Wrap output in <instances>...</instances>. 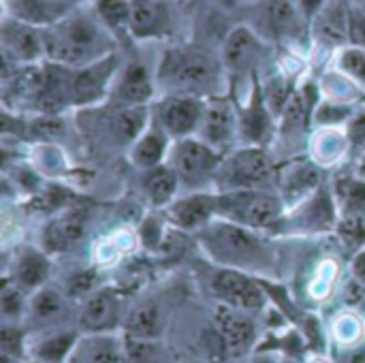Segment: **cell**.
Wrapping results in <instances>:
<instances>
[{
	"instance_id": "1",
	"label": "cell",
	"mask_w": 365,
	"mask_h": 363,
	"mask_svg": "<svg viewBox=\"0 0 365 363\" xmlns=\"http://www.w3.org/2000/svg\"><path fill=\"white\" fill-rule=\"evenodd\" d=\"M160 94H184L214 98L227 94L229 75L220 53L195 43H173L165 47L154 66Z\"/></svg>"
},
{
	"instance_id": "2",
	"label": "cell",
	"mask_w": 365,
	"mask_h": 363,
	"mask_svg": "<svg viewBox=\"0 0 365 363\" xmlns=\"http://www.w3.org/2000/svg\"><path fill=\"white\" fill-rule=\"evenodd\" d=\"M47 62L79 68L118 51L120 41L107 30L90 2L77 4L62 19L43 28Z\"/></svg>"
},
{
	"instance_id": "3",
	"label": "cell",
	"mask_w": 365,
	"mask_h": 363,
	"mask_svg": "<svg viewBox=\"0 0 365 363\" xmlns=\"http://www.w3.org/2000/svg\"><path fill=\"white\" fill-rule=\"evenodd\" d=\"M195 237L218 267H231L246 274H267L274 270L276 252L261 231L214 218Z\"/></svg>"
},
{
	"instance_id": "4",
	"label": "cell",
	"mask_w": 365,
	"mask_h": 363,
	"mask_svg": "<svg viewBox=\"0 0 365 363\" xmlns=\"http://www.w3.org/2000/svg\"><path fill=\"white\" fill-rule=\"evenodd\" d=\"M287 210L289 208L276 188L218 193V218L237 223L261 233L282 227Z\"/></svg>"
},
{
	"instance_id": "5",
	"label": "cell",
	"mask_w": 365,
	"mask_h": 363,
	"mask_svg": "<svg viewBox=\"0 0 365 363\" xmlns=\"http://www.w3.org/2000/svg\"><path fill=\"white\" fill-rule=\"evenodd\" d=\"M278 167L265 145H237L227 152L216 178V193L276 188Z\"/></svg>"
},
{
	"instance_id": "6",
	"label": "cell",
	"mask_w": 365,
	"mask_h": 363,
	"mask_svg": "<svg viewBox=\"0 0 365 363\" xmlns=\"http://www.w3.org/2000/svg\"><path fill=\"white\" fill-rule=\"evenodd\" d=\"M225 154L205 143L201 137L175 139L169 150L167 163L180 178L182 193L186 190H216V178Z\"/></svg>"
},
{
	"instance_id": "7",
	"label": "cell",
	"mask_w": 365,
	"mask_h": 363,
	"mask_svg": "<svg viewBox=\"0 0 365 363\" xmlns=\"http://www.w3.org/2000/svg\"><path fill=\"white\" fill-rule=\"evenodd\" d=\"M269 49L272 43L252 24L233 26L220 47V58L227 68L229 81L240 77L257 79V73L265 64Z\"/></svg>"
},
{
	"instance_id": "8",
	"label": "cell",
	"mask_w": 365,
	"mask_h": 363,
	"mask_svg": "<svg viewBox=\"0 0 365 363\" xmlns=\"http://www.w3.org/2000/svg\"><path fill=\"white\" fill-rule=\"evenodd\" d=\"M0 51H2V75H9L24 66H34V64L45 62L47 53H45L43 28L2 15Z\"/></svg>"
},
{
	"instance_id": "9",
	"label": "cell",
	"mask_w": 365,
	"mask_h": 363,
	"mask_svg": "<svg viewBox=\"0 0 365 363\" xmlns=\"http://www.w3.org/2000/svg\"><path fill=\"white\" fill-rule=\"evenodd\" d=\"M120 53H111L98 62L71 68V96L73 109H90L109 101L115 75L120 71Z\"/></svg>"
},
{
	"instance_id": "10",
	"label": "cell",
	"mask_w": 365,
	"mask_h": 363,
	"mask_svg": "<svg viewBox=\"0 0 365 363\" xmlns=\"http://www.w3.org/2000/svg\"><path fill=\"white\" fill-rule=\"evenodd\" d=\"M203 109L205 98L184 94H160L150 105L152 122L158 124L173 141L197 135Z\"/></svg>"
},
{
	"instance_id": "11",
	"label": "cell",
	"mask_w": 365,
	"mask_h": 363,
	"mask_svg": "<svg viewBox=\"0 0 365 363\" xmlns=\"http://www.w3.org/2000/svg\"><path fill=\"white\" fill-rule=\"evenodd\" d=\"M124 300L120 291L111 287H98L90 295H86L77 310H75V323L81 334H115L120 325H124L126 315Z\"/></svg>"
},
{
	"instance_id": "12",
	"label": "cell",
	"mask_w": 365,
	"mask_h": 363,
	"mask_svg": "<svg viewBox=\"0 0 365 363\" xmlns=\"http://www.w3.org/2000/svg\"><path fill=\"white\" fill-rule=\"evenodd\" d=\"M212 293L216 295L218 304L244 310V312H261L267 304V293L261 280L252 278V274L218 267L210 280Z\"/></svg>"
},
{
	"instance_id": "13",
	"label": "cell",
	"mask_w": 365,
	"mask_h": 363,
	"mask_svg": "<svg viewBox=\"0 0 365 363\" xmlns=\"http://www.w3.org/2000/svg\"><path fill=\"white\" fill-rule=\"evenodd\" d=\"M197 137L222 154L240 145V111L227 94L205 101Z\"/></svg>"
},
{
	"instance_id": "14",
	"label": "cell",
	"mask_w": 365,
	"mask_h": 363,
	"mask_svg": "<svg viewBox=\"0 0 365 363\" xmlns=\"http://www.w3.org/2000/svg\"><path fill=\"white\" fill-rule=\"evenodd\" d=\"M163 212L173 229L197 235L214 218H218V193L216 190L180 193Z\"/></svg>"
},
{
	"instance_id": "15",
	"label": "cell",
	"mask_w": 365,
	"mask_h": 363,
	"mask_svg": "<svg viewBox=\"0 0 365 363\" xmlns=\"http://www.w3.org/2000/svg\"><path fill=\"white\" fill-rule=\"evenodd\" d=\"M269 43L310 39V24L297 9L295 0H263L259 9V24L255 26Z\"/></svg>"
},
{
	"instance_id": "16",
	"label": "cell",
	"mask_w": 365,
	"mask_h": 363,
	"mask_svg": "<svg viewBox=\"0 0 365 363\" xmlns=\"http://www.w3.org/2000/svg\"><path fill=\"white\" fill-rule=\"evenodd\" d=\"M240 111V145H265L278 133V118L269 109L259 77L250 86V94L237 105Z\"/></svg>"
},
{
	"instance_id": "17",
	"label": "cell",
	"mask_w": 365,
	"mask_h": 363,
	"mask_svg": "<svg viewBox=\"0 0 365 363\" xmlns=\"http://www.w3.org/2000/svg\"><path fill=\"white\" fill-rule=\"evenodd\" d=\"M158 96L156 77L150 66L137 58L120 64L109 101L124 107H150Z\"/></svg>"
},
{
	"instance_id": "18",
	"label": "cell",
	"mask_w": 365,
	"mask_h": 363,
	"mask_svg": "<svg viewBox=\"0 0 365 363\" xmlns=\"http://www.w3.org/2000/svg\"><path fill=\"white\" fill-rule=\"evenodd\" d=\"M214 323L220 336V344L229 357H244L252 351L257 342V323L252 312L218 304Z\"/></svg>"
},
{
	"instance_id": "19",
	"label": "cell",
	"mask_w": 365,
	"mask_h": 363,
	"mask_svg": "<svg viewBox=\"0 0 365 363\" xmlns=\"http://www.w3.org/2000/svg\"><path fill=\"white\" fill-rule=\"evenodd\" d=\"M323 101V90L314 79H304L297 83L291 101L278 118V133L297 137L306 135L310 126H314L317 107Z\"/></svg>"
},
{
	"instance_id": "20",
	"label": "cell",
	"mask_w": 365,
	"mask_h": 363,
	"mask_svg": "<svg viewBox=\"0 0 365 363\" xmlns=\"http://www.w3.org/2000/svg\"><path fill=\"white\" fill-rule=\"evenodd\" d=\"M71 302L73 300L66 295V291L45 285L38 291L30 293L28 312L24 321L34 325L36 332L60 329L71 319Z\"/></svg>"
},
{
	"instance_id": "21",
	"label": "cell",
	"mask_w": 365,
	"mask_h": 363,
	"mask_svg": "<svg viewBox=\"0 0 365 363\" xmlns=\"http://www.w3.org/2000/svg\"><path fill=\"white\" fill-rule=\"evenodd\" d=\"M173 0H133L130 39L163 41L173 32Z\"/></svg>"
},
{
	"instance_id": "22",
	"label": "cell",
	"mask_w": 365,
	"mask_h": 363,
	"mask_svg": "<svg viewBox=\"0 0 365 363\" xmlns=\"http://www.w3.org/2000/svg\"><path fill=\"white\" fill-rule=\"evenodd\" d=\"M353 0H327L310 21V39L325 49L338 51L349 45V15Z\"/></svg>"
},
{
	"instance_id": "23",
	"label": "cell",
	"mask_w": 365,
	"mask_h": 363,
	"mask_svg": "<svg viewBox=\"0 0 365 363\" xmlns=\"http://www.w3.org/2000/svg\"><path fill=\"white\" fill-rule=\"evenodd\" d=\"M323 186L321 178V165L314 160H295L287 167L278 169V182L276 190L284 199L287 208H293L308 199L312 193H317Z\"/></svg>"
},
{
	"instance_id": "24",
	"label": "cell",
	"mask_w": 365,
	"mask_h": 363,
	"mask_svg": "<svg viewBox=\"0 0 365 363\" xmlns=\"http://www.w3.org/2000/svg\"><path fill=\"white\" fill-rule=\"evenodd\" d=\"M287 212H293V223L306 231H329L338 227L340 220L336 195L325 184L302 203L289 208Z\"/></svg>"
},
{
	"instance_id": "25",
	"label": "cell",
	"mask_w": 365,
	"mask_h": 363,
	"mask_svg": "<svg viewBox=\"0 0 365 363\" xmlns=\"http://www.w3.org/2000/svg\"><path fill=\"white\" fill-rule=\"evenodd\" d=\"M90 216L92 214L86 208H71L62 212L58 218H53L43 233L45 250L62 252L81 244L90 229Z\"/></svg>"
},
{
	"instance_id": "26",
	"label": "cell",
	"mask_w": 365,
	"mask_h": 363,
	"mask_svg": "<svg viewBox=\"0 0 365 363\" xmlns=\"http://www.w3.org/2000/svg\"><path fill=\"white\" fill-rule=\"evenodd\" d=\"M171 143L173 139L158 124L150 120V124L139 133V137L126 150V156L137 171H148L167 163Z\"/></svg>"
},
{
	"instance_id": "27",
	"label": "cell",
	"mask_w": 365,
	"mask_h": 363,
	"mask_svg": "<svg viewBox=\"0 0 365 363\" xmlns=\"http://www.w3.org/2000/svg\"><path fill=\"white\" fill-rule=\"evenodd\" d=\"M75 6L73 0H2V15L36 28H49Z\"/></svg>"
},
{
	"instance_id": "28",
	"label": "cell",
	"mask_w": 365,
	"mask_h": 363,
	"mask_svg": "<svg viewBox=\"0 0 365 363\" xmlns=\"http://www.w3.org/2000/svg\"><path fill=\"white\" fill-rule=\"evenodd\" d=\"M66 363H128V349L115 334H81Z\"/></svg>"
},
{
	"instance_id": "29",
	"label": "cell",
	"mask_w": 365,
	"mask_h": 363,
	"mask_svg": "<svg viewBox=\"0 0 365 363\" xmlns=\"http://www.w3.org/2000/svg\"><path fill=\"white\" fill-rule=\"evenodd\" d=\"M49 276H51V259L47 250L26 246L15 252L9 278L15 285H19L26 293H34L41 287H45Z\"/></svg>"
},
{
	"instance_id": "30",
	"label": "cell",
	"mask_w": 365,
	"mask_h": 363,
	"mask_svg": "<svg viewBox=\"0 0 365 363\" xmlns=\"http://www.w3.org/2000/svg\"><path fill=\"white\" fill-rule=\"evenodd\" d=\"M122 327L133 342H154L165 332V310L156 300H145L126 312Z\"/></svg>"
},
{
	"instance_id": "31",
	"label": "cell",
	"mask_w": 365,
	"mask_h": 363,
	"mask_svg": "<svg viewBox=\"0 0 365 363\" xmlns=\"http://www.w3.org/2000/svg\"><path fill=\"white\" fill-rule=\"evenodd\" d=\"M139 190L152 208L165 210L180 193L182 184L169 163L148 171H139Z\"/></svg>"
},
{
	"instance_id": "32",
	"label": "cell",
	"mask_w": 365,
	"mask_h": 363,
	"mask_svg": "<svg viewBox=\"0 0 365 363\" xmlns=\"http://www.w3.org/2000/svg\"><path fill=\"white\" fill-rule=\"evenodd\" d=\"M81 332L60 327V329H49V332H38L34 338V344L30 349L32 359H38L43 363H66L75 344L79 342Z\"/></svg>"
},
{
	"instance_id": "33",
	"label": "cell",
	"mask_w": 365,
	"mask_h": 363,
	"mask_svg": "<svg viewBox=\"0 0 365 363\" xmlns=\"http://www.w3.org/2000/svg\"><path fill=\"white\" fill-rule=\"evenodd\" d=\"M90 4L94 6L101 21L118 41H122L124 36H130L133 0H92Z\"/></svg>"
},
{
	"instance_id": "34",
	"label": "cell",
	"mask_w": 365,
	"mask_h": 363,
	"mask_svg": "<svg viewBox=\"0 0 365 363\" xmlns=\"http://www.w3.org/2000/svg\"><path fill=\"white\" fill-rule=\"evenodd\" d=\"M334 68L351 79L359 90H365V47L349 43L334 51Z\"/></svg>"
},
{
	"instance_id": "35",
	"label": "cell",
	"mask_w": 365,
	"mask_h": 363,
	"mask_svg": "<svg viewBox=\"0 0 365 363\" xmlns=\"http://www.w3.org/2000/svg\"><path fill=\"white\" fill-rule=\"evenodd\" d=\"M19 285H15L9 276L2 280L0 289V312H2V323H21L28 312V297Z\"/></svg>"
},
{
	"instance_id": "36",
	"label": "cell",
	"mask_w": 365,
	"mask_h": 363,
	"mask_svg": "<svg viewBox=\"0 0 365 363\" xmlns=\"http://www.w3.org/2000/svg\"><path fill=\"white\" fill-rule=\"evenodd\" d=\"M28 353L26 329L19 323H2L0 329V362L24 363Z\"/></svg>"
},
{
	"instance_id": "37",
	"label": "cell",
	"mask_w": 365,
	"mask_h": 363,
	"mask_svg": "<svg viewBox=\"0 0 365 363\" xmlns=\"http://www.w3.org/2000/svg\"><path fill=\"white\" fill-rule=\"evenodd\" d=\"M336 229L340 233V240L346 246H351V248H364L365 246V212L340 214Z\"/></svg>"
},
{
	"instance_id": "38",
	"label": "cell",
	"mask_w": 365,
	"mask_h": 363,
	"mask_svg": "<svg viewBox=\"0 0 365 363\" xmlns=\"http://www.w3.org/2000/svg\"><path fill=\"white\" fill-rule=\"evenodd\" d=\"M94 289H98L96 287V274L92 272V270H83V272H77V274H73L68 280H66V295L71 297V300H83L86 295H90Z\"/></svg>"
},
{
	"instance_id": "39",
	"label": "cell",
	"mask_w": 365,
	"mask_h": 363,
	"mask_svg": "<svg viewBox=\"0 0 365 363\" xmlns=\"http://www.w3.org/2000/svg\"><path fill=\"white\" fill-rule=\"evenodd\" d=\"M349 43L365 47V9L357 2H351L349 15Z\"/></svg>"
},
{
	"instance_id": "40",
	"label": "cell",
	"mask_w": 365,
	"mask_h": 363,
	"mask_svg": "<svg viewBox=\"0 0 365 363\" xmlns=\"http://www.w3.org/2000/svg\"><path fill=\"white\" fill-rule=\"evenodd\" d=\"M338 327H344V334H338V338H340L342 344H346V347H353V344L359 340V336H361V325H359V321L353 319V317H342L340 323H338Z\"/></svg>"
},
{
	"instance_id": "41",
	"label": "cell",
	"mask_w": 365,
	"mask_h": 363,
	"mask_svg": "<svg viewBox=\"0 0 365 363\" xmlns=\"http://www.w3.org/2000/svg\"><path fill=\"white\" fill-rule=\"evenodd\" d=\"M346 135H349L351 143L365 141V107H359V109H357V113L351 118Z\"/></svg>"
},
{
	"instance_id": "42",
	"label": "cell",
	"mask_w": 365,
	"mask_h": 363,
	"mask_svg": "<svg viewBox=\"0 0 365 363\" xmlns=\"http://www.w3.org/2000/svg\"><path fill=\"white\" fill-rule=\"evenodd\" d=\"M327 0H295V4H297V9L302 11V15L308 19V24L312 21V17L323 9V4H325Z\"/></svg>"
},
{
	"instance_id": "43",
	"label": "cell",
	"mask_w": 365,
	"mask_h": 363,
	"mask_svg": "<svg viewBox=\"0 0 365 363\" xmlns=\"http://www.w3.org/2000/svg\"><path fill=\"white\" fill-rule=\"evenodd\" d=\"M340 363H365V347L353 344L342 353V362Z\"/></svg>"
},
{
	"instance_id": "44",
	"label": "cell",
	"mask_w": 365,
	"mask_h": 363,
	"mask_svg": "<svg viewBox=\"0 0 365 363\" xmlns=\"http://www.w3.org/2000/svg\"><path fill=\"white\" fill-rule=\"evenodd\" d=\"M353 272H355V278H357L359 282H365V248L364 250H359V255L355 257V261H353Z\"/></svg>"
},
{
	"instance_id": "45",
	"label": "cell",
	"mask_w": 365,
	"mask_h": 363,
	"mask_svg": "<svg viewBox=\"0 0 365 363\" xmlns=\"http://www.w3.org/2000/svg\"><path fill=\"white\" fill-rule=\"evenodd\" d=\"M218 2V6H222V9H237L240 4H242V0H216Z\"/></svg>"
},
{
	"instance_id": "46",
	"label": "cell",
	"mask_w": 365,
	"mask_h": 363,
	"mask_svg": "<svg viewBox=\"0 0 365 363\" xmlns=\"http://www.w3.org/2000/svg\"><path fill=\"white\" fill-rule=\"evenodd\" d=\"M246 363H274L272 359H267V357H257V359H252V362H246Z\"/></svg>"
},
{
	"instance_id": "47",
	"label": "cell",
	"mask_w": 365,
	"mask_h": 363,
	"mask_svg": "<svg viewBox=\"0 0 365 363\" xmlns=\"http://www.w3.org/2000/svg\"><path fill=\"white\" fill-rule=\"evenodd\" d=\"M75 4H83V2H92V0H73Z\"/></svg>"
},
{
	"instance_id": "48",
	"label": "cell",
	"mask_w": 365,
	"mask_h": 363,
	"mask_svg": "<svg viewBox=\"0 0 365 363\" xmlns=\"http://www.w3.org/2000/svg\"><path fill=\"white\" fill-rule=\"evenodd\" d=\"M24 363H43V362H38V359H28V362H24Z\"/></svg>"
},
{
	"instance_id": "49",
	"label": "cell",
	"mask_w": 365,
	"mask_h": 363,
	"mask_svg": "<svg viewBox=\"0 0 365 363\" xmlns=\"http://www.w3.org/2000/svg\"><path fill=\"white\" fill-rule=\"evenodd\" d=\"M180 2H190V0H180Z\"/></svg>"
}]
</instances>
